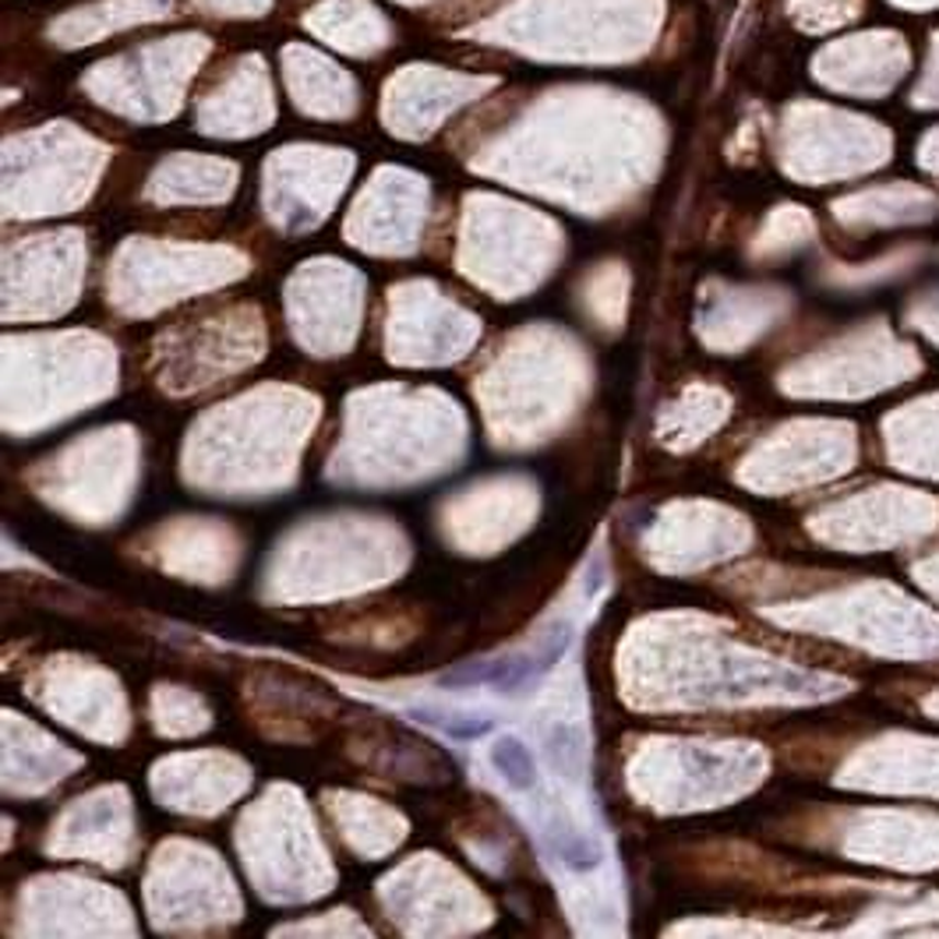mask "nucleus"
Wrapping results in <instances>:
<instances>
[{"mask_svg": "<svg viewBox=\"0 0 939 939\" xmlns=\"http://www.w3.org/2000/svg\"><path fill=\"white\" fill-rule=\"evenodd\" d=\"M491 766H495V774L509 784L513 791H530L537 784V763H533V752L530 746L523 742V738L516 735H502L495 738V746H491L488 752Z\"/></svg>", "mask_w": 939, "mask_h": 939, "instance_id": "obj_1", "label": "nucleus"}]
</instances>
